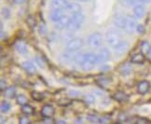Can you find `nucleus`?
I'll list each match as a JSON object with an SVG mask.
<instances>
[{
    "instance_id": "1",
    "label": "nucleus",
    "mask_w": 151,
    "mask_h": 124,
    "mask_svg": "<svg viewBox=\"0 0 151 124\" xmlns=\"http://www.w3.org/2000/svg\"><path fill=\"white\" fill-rule=\"evenodd\" d=\"M97 63H98V61H97V56L95 53L87 52L86 57H85V61L82 64H81V67H82L83 70H85V71H89L93 68Z\"/></svg>"
},
{
    "instance_id": "2",
    "label": "nucleus",
    "mask_w": 151,
    "mask_h": 124,
    "mask_svg": "<svg viewBox=\"0 0 151 124\" xmlns=\"http://www.w3.org/2000/svg\"><path fill=\"white\" fill-rule=\"evenodd\" d=\"M106 38L107 44L109 46H111L112 48H114L115 46H117L121 41V37L119 33L117 30H115V29H110V30L107 31Z\"/></svg>"
},
{
    "instance_id": "3",
    "label": "nucleus",
    "mask_w": 151,
    "mask_h": 124,
    "mask_svg": "<svg viewBox=\"0 0 151 124\" xmlns=\"http://www.w3.org/2000/svg\"><path fill=\"white\" fill-rule=\"evenodd\" d=\"M103 35L102 34L98 33V32H95V33H92L89 35L88 39V44L91 47V48H94V49H97V48H100L103 44Z\"/></svg>"
},
{
    "instance_id": "4",
    "label": "nucleus",
    "mask_w": 151,
    "mask_h": 124,
    "mask_svg": "<svg viewBox=\"0 0 151 124\" xmlns=\"http://www.w3.org/2000/svg\"><path fill=\"white\" fill-rule=\"evenodd\" d=\"M84 46V40L80 37H73L66 43V49L68 50L77 52Z\"/></svg>"
},
{
    "instance_id": "5",
    "label": "nucleus",
    "mask_w": 151,
    "mask_h": 124,
    "mask_svg": "<svg viewBox=\"0 0 151 124\" xmlns=\"http://www.w3.org/2000/svg\"><path fill=\"white\" fill-rule=\"evenodd\" d=\"M137 22L135 17L132 16H126V22L123 30L127 32L128 34H132L134 31H136V26H137Z\"/></svg>"
},
{
    "instance_id": "6",
    "label": "nucleus",
    "mask_w": 151,
    "mask_h": 124,
    "mask_svg": "<svg viewBox=\"0 0 151 124\" xmlns=\"http://www.w3.org/2000/svg\"><path fill=\"white\" fill-rule=\"evenodd\" d=\"M96 56H97L98 63H106L110 58V51L106 48H103L96 53Z\"/></svg>"
},
{
    "instance_id": "7",
    "label": "nucleus",
    "mask_w": 151,
    "mask_h": 124,
    "mask_svg": "<svg viewBox=\"0 0 151 124\" xmlns=\"http://www.w3.org/2000/svg\"><path fill=\"white\" fill-rule=\"evenodd\" d=\"M125 22H126V16H123L121 14H117L113 19L114 25L119 29H124Z\"/></svg>"
},
{
    "instance_id": "8",
    "label": "nucleus",
    "mask_w": 151,
    "mask_h": 124,
    "mask_svg": "<svg viewBox=\"0 0 151 124\" xmlns=\"http://www.w3.org/2000/svg\"><path fill=\"white\" fill-rule=\"evenodd\" d=\"M150 90V83L147 80H142L137 84V92L140 94H146Z\"/></svg>"
},
{
    "instance_id": "9",
    "label": "nucleus",
    "mask_w": 151,
    "mask_h": 124,
    "mask_svg": "<svg viewBox=\"0 0 151 124\" xmlns=\"http://www.w3.org/2000/svg\"><path fill=\"white\" fill-rule=\"evenodd\" d=\"M55 113V109L50 105H45L41 108V115L43 118H51Z\"/></svg>"
},
{
    "instance_id": "10",
    "label": "nucleus",
    "mask_w": 151,
    "mask_h": 124,
    "mask_svg": "<svg viewBox=\"0 0 151 124\" xmlns=\"http://www.w3.org/2000/svg\"><path fill=\"white\" fill-rule=\"evenodd\" d=\"M63 15H65L63 9H52L51 12L50 13V21H52L53 22H58Z\"/></svg>"
},
{
    "instance_id": "11",
    "label": "nucleus",
    "mask_w": 151,
    "mask_h": 124,
    "mask_svg": "<svg viewBox=\"0 0 151 124\" xmlns=\"http://www.w3.org/2000/svg\"><path fill=\"white\" fill-rule=\"evenodd\" d=\"M65 9L71 14H76V13L81 12V6L78 3H76V2H69L66 6Z\"/></svg>"
},
{
    "instance_id": "12",
    "label": "nucleus",
    "mask_w": 151,
    "mask_h": 124,
    "mask_svg": "<svg viewBox=\"0 0 151 124\" xmlns=\"http://www.w3.org/2000/svg\"><path fill=\"white\" fill-rule=\"evenodd\" d=\"M128 48H129V43L125 40H121L120 42L117 46H115L113 49H114L116 53L121 54V53H124L128 50Z\"/></svg>"
},
{
    "instance_id": "13",
    "label": "nucleus",
    "mask_w": 151,
    "mask_h": 124,
    "mask_svg": "<svg viewBox=\"0 0 151 124\" xmlns=\"http://www.w3.org/2000/svg\"><path fill=\"white\" fill-rule=\"evenodd\" d=\"M68 3L67 0H52L51 8L52 9H65Z\"/></svg>"
},
{
    "instance_id": "14",
    "label": "nucleus",
    "mask_w": 151,
    "mask_h": 124,
    "mask_svg": "<svg viewBox=\"0 0 151 124\" xmlns=\"http://www.w3.org/2000/svg\"><path fill=\"white\" fill-rule=\"evenodd\" d=\"M145 13H146V9L143 5L138 4L135 7H133V15L136 18V19H141L144 17Z\"/></svg>"
},
{
    "instance_id": "15",
    "label": "nucleus",
    "mask_w": 151,
    "mask_h": 124,
    "mask_svg": "<svg viewBox=\"0 0 151 124\" xmlns=\"http://www.w3.org/2000/svg\"><path fill=\"white\" fill-rule=\"evenodd\" d=\"M71 21V18L67 16V15H63L60 21L56 22V27L58 28H60V29H63V28H67L68 25H69V22H70Z\"/></svg>"
},
{
    "instance_id": "16",
    "label": "nucleus",
    "mask_w": 151,
    "mask_h": 124,
    "mask_svg": "<svg viewBox=\"0 0 151 124\" xmlns=\"http://www.w3.org/2000/svg\"><path fill=\"white\" fill-rule=\"evenodd\" d=\"M119 72L122 76H128L132 72V67L130 63H125L119 68Z\"/></svg>"
},
{
    "instance_id": "17",
    "label": "nucleus",
    "mask_w": 151,
    "mask_h": 124,
    "mask_svg": "<svg viewBox=\"0 0 151 124\" xmlns=\"http://www.w3.org/2000/svg\"><path fill=\"white\" fill-rule=\"evenodd\" d=\"M113 98H114V100H116V101H118L119 103H123L129 99V96H128L127 93L124 92H118L113 95Z\"/></svg>"
},
{
    "instance_id": "18",
    "label": "nucleus",
    "mask_w": 151,
    "mask_h": 124,
    "mask_svg": "<svg viewBox=\"0 0 151 124\" xmlns=\"http://www.w3.org/2000/svg\"><path fill=\"white\" fill-rule=\"evenodd\" d=\"M145 55L144 53L140 52V53H135L131 57V63H143L145 62Z\"/></svg>"
},
{
    "instance_id": "19",
    "label": "nucleus",
    "mask_w": 151,
    "mask_h": 124,
    "mask_svg": "<svg viewBox=\"0 0 151 124\" xmlns=\"http://www.w3.org/2000/svg\"><path fill=\"white\" fill-rule=\"evenodd\" d=\"M22 67H24V69L29 74H34L37 70L35 64L30 61H25V62L22 63Z\"/></svg>"
},
{
    "instance_id": "20",
    "label": "nucleus",
    "mask_w": 151,
    "mask_h": 124,
    "mask_svg": "<svg viewBox=\"0 0 151 124\" xmlns=\"http://www.w3.org/2000/svg\"><path fill=\"white\" fill-rule=\"evenodd\" d=\"M15 49L16 50L18 51L20 54H26V53L28 52V48L27 46L22 43V42H18L16 45H15Z\"/></svg>"
},
{
    "instance_id": "21",
    "label": "nucleus",
    "mask_w": 151,
    "mask_h": 124,
    "mask_svg": "<svg viewBox=\"0 0 151 124\" xmlns=\"http://www.w3.org/2000/svg\"><path fill=\"white\" fill-rule=\"evenodd\" d=\"M4 95L9 99H12L16 95V89L14 87H8L4 91Z\"/></svg>"
},
{
    "instance_id": "22",
    "label": "nucleus",
    "mask_w": 151,
    "mask_h": 124,
    "mask_svg": "<svg viewBox=\"0 0 151 124\" xmlns=\"http://www.w3.org/2000/svg\"><path fill=\"white\" fill-rule=\"evenodd\" d=\"M119 3L124 6V7L130 8V7H135L136 5L139 4V0H119Z\"/></svg>"
},
{
    "instance_id": "23",
    "label": "nucleus",
    "mask_w": 151,
    "mask_h": 124,
    "mask_svg": "<svg viewBox=\"0 0 151 124\" xmlns=\"http://www.w3.org/2000/svg\"><path fill=\"white\" fill-rule=\"evenodd\" d=\"M71 19L75 22H77L80 25H83V22H85V15L82 12H78L76 14H72Z\"/></svg>"
},
{
    "instance_id": "24",
    "label": "nucleus",
    "mask_w": 151,
    "mask_h": 124,
    "mask_svg": "<svg viewBox=\"0 0 151 124\" xmlns=\"http://www.w3.org/2000/svg\"><path fill=\"white\" fill-rule=\"evenodd\" d=\"M81 25H80V23H78V22H75V21H73L72 19H71V21H70V22H69V25H68V26H67V29L70 32H75V31H78V29L81 27Z\"/></svg>"
},
{
    "instance_id": "25",
    "label": "nucleus",
    "mask_w": 151,
    "mask_h": 124,
    "mask_svg": "<svg viewBox=\"0 0 151 124\" xmlns=\"http://www.w3.org/2000/svg\"><path fill=\"white\" fill-rule=\"evenodd\" d=\"M85 57H86V53H77L75 56L74 62L76 63L79 64V66H81V64H82L85 61Z\"/></svg>"
},
{
    "instance_id": "26",
    "label": "nucleus",
    "mask_w": 151,
    "mask_h": 124,
    "mask_svg": "<svg viewBox=\"0 0 151 124\" xmlns=\"http://www.w3.org/2000/svg\"><path fill=\"white\" fill-rule=\"evenodd\" d=\"M22 112L24 113V115H32L34 114V108L33 106H31L30 105H22Z\"/></svg>"
},
{
    "instance_id": "27",
    "label": "nucleus",
    "mask_w": 151,
    "mask_h": 124,
    "mask_svg": "<svg viewBox=\"0 0 151 124\" xmlns=\"http://www.w3.org/2000/svg\"><path fill=\"white\" fill-rule=\"evenodd\" d=\"M31 97L35 100V101H37V102H40L42 101L44 99V94L42 92H37V91H34L31 92Z\"/></svg>"
},
{
    "instance_id": "28",
    "label": "nucleus",
    "mask_w": 151,
    "mask_h": 124,
    "mask_svg": "<svg viewBox=\"0 0 151 124\" xmlns=\"http://www.w3.org/2000/svg\"><path fill=\"white\" fill-rule=\"evenodd\" d=\"M150 45L147 41H143L140 45V50H141V52L144 53V54H146V53H148L149 50H150Z\"/></svg>"
},
{
    "instance_id": "29",
    "label": "nucleus",
    "mask_w": 151,
    "mask_h": 124,
    "mask_svg": "<svg viewBox=\"0 0 151 124\" xmlns=\"http://www.w3.org/2000/svg\"><path fill=\"white\" fill-rule=\"evenodd\" d=\"M16 102L18 105H24L27 104L28 102V99L25 95H22V94H20V95H18L16 97Z\"/></svg>"
},
{
    "instance_id": "30",
    "label": "nucleus",
    "mask_w": 151,
    "mask_h": 124,
    "mask_svg": "<svg viewBox=\"0 0 151 124\" xmlns=\"http://www.w3.org/2000/svg\"><path fill=\"white\" fill-rule=\"evenodd\" d=\"M10 107H11V105H10L9 103H8V102H2V104H1V107H0V110H1V113H3V114L8 113V112L10 110Z\"/></svg>"
},
{
    "instance_id": "31",
    "label": "nucleus",
    "mask_w": 151,
    "mask_h": 124,
    "mask_svg": "<svg viewBox=\"0 0 151 124\" xmlns=\"http://www.w3.org/2000/svg\"><path fill=\"white\" fill-rule=\"evenodd\" d=\"M26 22H27V25H28L29 26H30L31 28L36 27V25H37V22H36V20H35V18H34L32 15H29V16L27 17Z\"/></svg>"
},
{
    "instance_id": "32",
    "label": "nucleus",
    "mask_w": 151,
    "mask_h": 124,
    "mask_svg": "<svg viewBox=\"0 0 151 124\" xmlns=\"http://www.w3.org/2000/svg\"><path fill=\"white\" fill-rule=\"evenodd\" d=\"M84 101L87 104L91 105V104H93L95 102V97L92 95V94H86V95L84 96Z\"/></svg>"
},
{
    "instance_id": "33",
    "label": "nucleus",
    "mask_w": 151,
    "mask_h": 124,
    "mask_svg": "<svg viewBox=\"0 0 151 124\" xmlns=\"http://www.w3.org/2000/svg\"><path fill=\"white\" fill-rule=\"evenodd\" d=\"M87 120H88L89 121L92 122V123H101V119L100 118H98L97 116L95 115H89L88 117H87Z\"/></svg>"
},
{
    "instance_id": "34",
    "label": "nucleus",
    "mask_w": 151,
    "mask_h": 124,
    "mask_svg": "<svg viewBox=\"0 0 151 124\" xmlns=\"http://www.w3.org/2000/svg\"><path fill=\"white\" fill-rule=\"evenodd\" d=\"M1 13H2V16H3L4 19H9L10 14H11L9 9H8V8H3Z\"/></svg>"
},
{
    "instance_id": "35",
    "label": "nucleus",
    "mask_w": 151,
    "mask_h": 124,
    "mask_svg": "<svg viewBox=\"0 0 151 124\" xmlns=\"http://www.w3.org/2000/svg\"><path fill=\"white\" fill-rule=\"evenodd\" d=\"M70 104H71V100H69V99H61L59 100V102H58V105L61 106H67Z\"/></svg>"
},
{
    "instance_id": "36",
    "label": "nucleus",
    "mask_w": 151,
    "mask_h": 124,
    "mask_svg": "<svg viewBox=\"0 0 151 124\" xmlns=\"http://www.w3.org/2000/svg\"><path fill=\"white\" fill-rule=\"evenodd\" d=\"M38 32L39 34L41 35H44L47 34L48 32V29H47V26H46L45 25H39L38 27Z\"/></svg>"
},
{
    "instance_id": "37",
    "label": "nucleus",
    "mask_w": 151,
    "mask_h": 124,
    "mask_svg": "<svg viewBox=\"0 0 151 124\" xmlns=\"http://www.w3.org/2000/svg\"><path fill=\"white\" fill-rule=\"evenodd\" d=\"M35 60H36V62H37V66H38L39 67H41V68H44V67H45V63H44V61L42 60V58H41V57L37 56Z\"/></svg>"
},
{
    "instance_id": "38",
    "label": "nucleus",
    "mask_w": 151,
    "mask_h": 124,
    "mask_svg": "<svg viewBox=\"0 0 151 124\" xmlns=\"http://www.w3.org/2000/svg\"><path fill=\"white\" fill-rule=\"evenodd\" d=\"M136 123L139 124H147V123H151V121L147 119H145V118H138L136 120Z\"/></svg>"
},
{
    "instance_id": "39",
    "label": "nucleus",
    "mask_w": 151,
    "mask_h": 124,
    "mask_svg": "<svg viewBox=\"0 0 151 124\" xmlns=\"http://www.w3.org/2000/svg\"><path fill=\"white\" fill-rule=\"evenodd\" d=\"M145 30H146V29H145V26L143 25H141V23L137 25V26H136V32L138 34H144Z\"/></svg>"
},
{
    "instance_id": "40",
    "label": "nucleus",
    "mask_w": 151,
    "mask_h": 124,
    "mask_svg": "<svg viewBox=\"0 0 151 124\" xmlns=\"http://www.w3.org/2000/svg\"><path fill=\"white\" fill-rule=\"evenodd\" d=\"M19 122L21 124H29V123H31L30 120H29L27 117H21L19 119Z\"/></svg>"
},
{
    "instance_id": "41",
    "label": "nucleus",
    "mask_w": 151,
    "mask_h": 124,
    "mask_svg": "<svg viewBox=\"0 0 151 124\" xmlns=\"http://www.w3.org/2000/svg\"><path fill=\"white\" fill-rule=\"evenodd\" d=\"M6 89H7V81L5 79H1V81H0V90H1V92H4Z\"/></svg>"
},
{
    "instance_id": "42",
    "label": "nucleus",
    "mask_w": 151,
    "mask_h": 124,
    "mask_svg": "<svg viewBox=\"0 0 151 124\" xmlns=\"http://www.w3.org/2000/svg\"><path fill=\"white\" fill-rule=\"evenodd\" d=\"M68 94L71 97H77V96L79 95V92L78 91H76V90H71V91H69Z\"/></svg>"
},
{
    "instance_id": "43",
    "label": "nucleus",
    "mask_w": 151,
    "mask_h": 124,
    "mask_svg": "<svg viewBox=\"0 0 151 124\" xmlns=\"http://www.w3.org/2000/svg\"><path fill=\"white\" fill-rule=\"evenodd\" d=\"M73 38V35H72V33H66L63 35V39L66 40V43L68 42L69 40H71Z\"/></svg>"
},
{
    "instance_id": "44",
    "label": "nucleus",
    "mask_w": 151,
    "mask_h": 124,
    "mask_svg": "<svg viewBox=\"0 0 151 124\" xmlns=\"http://www.w3.org/2000/svg\"><path fill=\"white\" fill-rule=\"evenodd\" d=\"M25 1V0H13V3H15V4H22V3H24Z\"/></svg>"
},
{
    "instance_id": "45",
    "label": "nucleus",
    "mask_w": 151,
    "mask_h": 124,
    "mask_svg": "<svg viewBox=\"0 0 151 124\" xmlns=\"http://www.w3.org/2000/svg\"><path fill=\"white\" fill-rule=\"evenodd\" d=\"M56 123H58V124H65L66 122H65V120H57Z\"/></svg>"
},
{
    "instance_id": "46",
    "label": "nucleus",
    "mask_w": 151,
    "mask_h": 124,
    "mask_svg": "<svg viewBox=\"0 0 151 124\" xmlns=\"http://www.w3.org/2000/svg\"><path fill=\"white\" fill-rule=\"evenodd\" d=\"M141 3H148V2H150V0H139Z\"/></svg>"
},
{
    "instance_id": "47",
    "label": "nucleus",
    "mask_w": 151,
    "mask_h": 124,
    "mask_svg": "<svg viewBox=\"0 0 151 124\" xmlns=\"http://www.w3.org/2000/svg\"><path fill=\"white\" fill-rule=\"evenodd\" d=\"M0 121H1V123H5L6 122V119L4 120V118L1 117V119H0Z\"/></svg>"
},
{
    "instance_id": "48",
    "label": "nucleus",
    "mask_w": 151,
    "mask_h": 124,
    "mask_svg": "<svg viewBox=\"0 0 151 124\" xmlns=\"http://www.w3.org/2000/svg\"><path fill=\"white\" fill-rule=\"evenodd\" d=\"M78 1H79V2H88V1H90V0H78Z\"/></svg>"
},
{
    "instance_id": "49",
    "label": "nucleus",
    "mask_w": 151,
    "mask_h": 124,
    "mask_svg": "<svg viewBox=\"0 0 151 124\" xmlns=\"http://www.w3.org/2000/svg\"><path fill=\"white\" fill-rule=\"evenodd\" d=\"M148 55L151 57V48H150V50H149V51H148Z\"/></svg>"
}]
</instances>
